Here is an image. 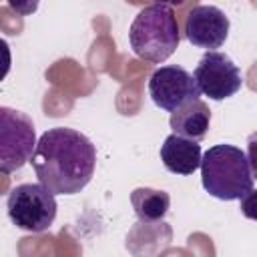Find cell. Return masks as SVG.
<instances>
[{
	"instance_id": "30bf717a",
	"label": "cell",
	"mask_w": 257,
	"mask_h": 257,
	"mask_svg": "<svg viewBox=\"0 0 257 257\" xmlns=\"http://www.w3.org/2000/svg\"><path fill=\"white\" fill-rule=\"evenodd\" d=\"M169 124L175 135H181L191 141H201L209 131L211 110H209L207 102H203L201 98H195V100L185 102L177 110H173Z\"/></svg>"
},
{
	"instance_id": "7a4b0ae2",
	"label": "cell",
	"mask_w": 257,
	"mask_h": 257,
	"mask_svg": "<svg viewBox=\"0 0 257 257\" xmlns=\"http://www.w3.org/2000/svg\"><path fill=\"white\" fill-rule=\"evenodd\" d=\"M203 189L219 201H237L253 193V167L233 145H215L201 155Z\"/></svg>"
},
{
	"instance_id": "5b68a950",
	"label": "cell",
	"mask_w": 257,
	"mask_h": 257,
	"mask_svg": "<svg viewBox=\"0 0 257 257\" xmlns=\"http://www.w3.org/2000/svg\"><path fill=\"white\" fill-rule=\"evenodd\" d=\"M36 131L32 118L16 108L0 106V173L20 171L32 157Z\"/></svg>"
},
{
	"instance_id": "277c9868",
	"label": "cell",
	"mask_w": 257,
	"mask_h": 257,
	"mask_svg": "<svg viewBox=\"0 0 257 257\" xmlns=\"http://www.w3.org/2000/svg\"><path fill=\"white\" fill-rule=\"evenodd\" d=\"M56 199L42 183H22L6 199V211L12 225L28 233L48 231L56 219Z\"/></svg>"
},
{
	"instance_id": "7c38bea8",
	"label": "cell",
	"mask_w": 257,
	"mask_h": 257,
	"mask_svg": "<svg viewBox=\"0 0 257 257\" xmlns=\"http://www.w3.org/2000/svg\"><path fill=\"white\" fill-rule=\"evenodd\" d=\"M6 4L18 16H30V14H34L38 10L40 0H6Z\"/></svg>"
},
{
	"instance_id": "5bb4252c",
	"label": "cell",
	"mask_w": 257,
	"mask_h": 257,
	"mask_svg": "<svg viewBox=\"0 0 257 257\" xmlns=\"http://www.w3.org/2000/svg\"><path fill=\"white\" fill-rule=\"evenodd\" d=\"M185 0H155V4H167V6H179Z\"/></svg>"
},
{
	"instance_id": "4fadbf2b",
	"label": "cell",
	"mask_w": 257,
	"mask_h": 257,
	"mask_svg": "<svg viewBox=\"0 0 257 257\" xmlns=\"http://www.w3.org/2000/svg\"><path fill=\"white\" fill-rule=\"evenodd\" d=\"M10 64H12V52L10 46L4 38H0V82L6 78V74L10 72Z\"/></svg>"
},
{
	"instance_id": "6da1fadb",
	"label": "cell",
	"mask_w": 257,
	"mask_h": 257,
	"mask_svg": "<svg viewBox=\"0 0 257 257\" xmlns=\"http://www.w3.org/2000/svg\"><path fill=\"white\" fill-rule=\"evenodd\" d=\"M30 163L38 183L54 195H74L94 175L96 149L86 135L68 126H54L36 141Z\"/></svg>"
},
{
	"instance_id": "8992f818",
	"label": "cell",
	"mask_w": 257,
	"mask_h": 257,
	"mask_svg": "<svg viewBox=\"0 0 257 257\" xmlns=\"http://www.w3.org/2000/svg\"><path fill=\"white\" fill-rule=\"evenodd\" d=\"M193 78L199 92L209 96L211 100H225L237 94L243 84L239 66L219 50H207L201 56Z\"/></svg>"
},
{
	"instance_id": "52a82bcc",
	"label": "cell",
	"mask_w": 257,
	"mask_h": 257,
	"mask_svg": "<svg viewBox=\"0 0 257 257\" xmlns=\"http://www.w3.org/2000/svg\"><path fill=\"white\" fill-rule=\"evenodd\" d=\"M149 94H151V100L167 112H173L185 102L201 96L193 74L177 64L161 66L151 74Z\"/></svg>"
},
{
	"instance_id": "8fae6325",
	"label": "cell",
	"mask_w": 257,
	"mask_h": 257,
	"mask_svg": "<svg viewBox=\"0 0 257 257\" xmlns=\"http://www.w3.org/2000/svg\"><path fill=\"white\" fill-rule=\"evenodd\" d=\"M131 205L141 223H159L171 207V197L167 191L139 187L131 193Z\"/></svg>"
},
{
	"instance_id": "ba28073f",
	"label": "cell",
	"mask_w": 257,
	"mask_h": 257,
	"mask_svg": "<svg viewBox=\"0 0 257 257\" xmlns=\"http://www.w3.org/2000/svg\"><path fill=\"white\" fill-rule=\"evenodd\" d=\"M229 26V18L221 8L199 4L191 8L185 18V38L197 48L215 50L225 44Z\"/></svg>"
},
{
	"instance_id": "9c48e42d",
	"label": "cell",
	"mask_w": 257,
	"mask_h": 257,
	"mask_svg": "<svg viewBox=\"0 0 257 257\" xmlns=\"http://www.w3.org/2000/svg\"><path fill=\"white\" fill-rule=\"evenodd\" d=\"M161 161L165 169L173 175H193L201 165V145L199 141L185 139L181 135H169L161 145Z\"/></svg>"
},
{
	"instance_id": "3957f363",
	"label": "cell",
	"mask_w": 257,
	"mask_h": 257,
	"mask_svg": "<svg viewBox=\"0 0 257 257\" xmlns=\"http://www.w3.org/2000/svg\"><path fill=\"white\" fill-rule=\"evenodd\" d=\"M128 42L139 58L153 64L165 62L181 42L179 22L173 8L167 4L145 6L131 24Z\"/></svg>"
}]
</instances>
